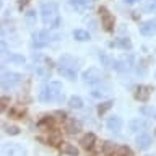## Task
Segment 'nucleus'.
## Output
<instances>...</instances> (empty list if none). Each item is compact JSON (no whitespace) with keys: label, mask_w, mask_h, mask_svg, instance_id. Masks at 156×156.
Returning a JSON list of instances; mask_svg holds the SVG:
<instances>
[{"label":"nucleus","mask_w":156,"mask_h":156,"mask_svg":"<svg viewBox=\"0 0 156 156\" xmlns=\"http://www.w3.org/2000/svg\"><path fill=\"white\" fill-rule=\"evenodd\" d=\"M41 18L42 23L47 28H57L58 26V8L57 3L54 2H47L41 7Z\"/></svg>","instance_id":"f257e3e1"},{"label":"nucleus","mask_w":156,"mask_h":156,"mask_svg":"<svg viewBox=\"0 0 156 156\" xmlns=\"http://www.w3.org/2000/svg\"><path fill=\"white\" fill-rule=\"evenodd\" d=\"M60 98H63V91H62V85L58 81H51L49 85L44 86V90L41 91V99L44 102L58 101Z\"/></svg>","instance_id":"f03ea898"},{"label":"nucleus","mask_w":156,"mask_h":156,"mask_svg":"<svg viewBox=\"0 0 156 156\" xmlns=\"http://www.w3.org/2000/svg\"><path fill=\"white\" fill-rule=\"evenodd\" d=\"M57 37V34H52L51 31H36L33 33V46L34 47H44L51 41Z\"/></svg>","instance_id":"7ed1b4c3"},{"label":"nucleus","mask_w":156,"mask_h":156,"mask_svg":"<svg viewBox=\"0 0 156 156\" xmlns=\"http://www.w3.org/2000/svg\"><path fill=\"white\" fill-rule=\"evenodd\" d=\"M104 76H106V73L101 70V68H96V67H91V68H88V70L83 72V75L81 78L85 80V83H98V81H102L104 80Z\"/></svg>","instance_id":"20e7f679"},{"label":"nucleus","mask_w":156,"mask_h":156,"mask_svg":"<svg viewBox=\"0 0 156 156\" xmlns=\"http://www.w3.org/2000/svg\"><path fill=\"white\" fill-rule=\"evenodd\" d=\"M21 80H23V75H20V73H15V72H5L3 75H2V88H3V90L13 88V86H16Z\"/></svg>","instance_id":"39448f33"},{"label":"nucleus","mask_w":156,"mask_h":156,"mask_svg":"<svg viewBox=\"0 0 156 156\" xmlns=\"http://www.w3.org/2000/svg\"><path fill=\"white\" fill-rule=\"evenodd\" d=\"M99 16H101L102 28H104L107 33L114 31V16L109 13V10H107L106 7H101L99 8Z\"/></svg>","instance_id":"423d86ee"},{"label":"nucleus","mask_w":156,"mask_h":156,"mask_svg":"<svg viewBox=\"0 0 156 156\" xmlns=\"http://www.w3.org/2000/svg\"><path fill=\"white\" fill-rule=\"evenodd\" d=\"M151 91H153V88H151V86L140 85V86L135 90V99H138V101H141V102H146V101L150 99V96H151Z\"/></svg>","instance_id":"0eeeda50"},{"label":"nucleus","mask_w":156,"mask_h":156,"mask_svg":"<svg viewBox=\"0 0 156 156\" xmlns=\"http://www.w3.org/2000/svg\"><path fill=\"white\" fill-rule=\"evenodd\" d=\"M132 65H133V57L130 55H122L120 58H117V70L119 72H129Z\"/></svg>","instance_id":"6e6552de"},{"label":"nucleus","mask_w":156,"mask_h":156,"mask_svg":"<svg viewBox=\"0 0 156 156\" xmlns=\"http://www.w3.org/2000/svg\"><path fill=\"white\" fill-rule=\"evenodd\" d=\"M140 33L143 36H153V34H156V20H148V21L141 23Z\"/></svg>","instance_id":"1a4fd4ad"},{"label":"nucleus","mask_w":156,"mask_h":156,"mask_svg":"<svg viewBox=\"0 0 156 156\" xmlns=\"http://www.w3.org/2000/svg\"><path fill=\"white\" fill-rule=\"evenodd\" d=\"M70 5L78 13H85L86 10L93 7V0H70Z\"/></svg>","instance_id":"9d476101"},{"label":"nucleus","mask_w":156,"mask_h":156,"mask_svg":"<svg viewBox=\"0 0 156 156\" xmlns=\"http://www.w3.org/2000/svg\"><path fill=\"white\" fill-rule=\"evenodd\" d=\"M5 154L7 156H26V151H24L23 146L13 143V145L5 146Z\"/></svg>","instance_id":"9b49d317"},{"label":"nucleus","mask_w":156,"mask_h":156,"mask_svg":"<svg viewBox=\"0 0 156 156\" xmlns=\"http://www.w3.org/2000/svg\"><path fill=\"white\" fill-rule=\"evenodd\" d=\"M99 60H101V63H102L104 67L117 70V58L107 55V54H104V52H99Z\"/></svg>","instance_id":"f8f14e48"},{"label":"nucleus","mask_w":156,"mask_h":156,"mask_svg":"<svg viewBox=\"0 0 156 156\" xmlns=\"http://www.w3.org/2000/svg\"><path fill=\"white\" fill-rule=\"evenodd\" d=\"M60 65L76 70V68H78V58H75L73 55H68V54H65V55L60 57Z\"/></svg>","instance_id":"ddd939ff"},{"label":"nucleus","mask_w":156,"mask_h":156,"mask_svg":"<svg viewBox=\"0 0 156 156\" xmlns=\"http://www.w3.org/2000/svg\"><path fill=\"white\" fill-rule=\"evenodd\" d=\"M136 145H138L140 150H148L151 146V136L146 133H141L136 136Z\"/></svg>","instance_id":"4468645a"},{"label":"nucleus","mask_w":156,"mask_h":156,"mask_svg":"<svg viewBox=\"0 0 156 156\" xmlns=\"http://www.w3.org/2000/svg\"><path fill=\"white\" fill-rule=\"evenodd\" d=\"M65 130H67L70 135H75V133H78V132L81 130V124H80L78 120H75V119H70V120H67Z\"/></svg>","instance_id":"2eb2a0df"},{"label":"nucleus","mask_w":156,"mask_h":156,"mask_svg":"<svg viewBox=\"0 0 156 156\" xmlns=\"http://www.w3.org/2000/svg\"><path fill=\"white\" fill-rule=\"evenodd\" d=\"M106 125H107V129H109L111 132H119L122 129V119L117 117V115H114V117H111V119L107 120Z\"/></svg>","instance_id":"dca6fc26"},{"label":"nucleus","mask_w":156,"mask_h":156,"mask_svg":"<svg viewBox=\"0 0 156 156\" xmlns=\"http://www.w3.org/2000/svg\"><path fill=\"white\" fill-rule=\"evenodd\" d=\"M94 141H96V136H94V133H86L85 136L81 138V146L85 150H91L93 146H94Z\"/></svg>","instance_id":"f3484780"},{"label":"nucleus","mask_w":156,"mask_h":156,"mask_svg":"<svg viewBox=\"0 0 156 156\" xmlns=\"http://www.w3.org/2000/svg\"><path fill=\"white\" fill-rule=\"evenodd\" d=\"M58 73L60 75H63L65 78H68L70 81L76 80V70H73V68H68V67H58Z\"/></svg>","instance_id":"a211bd4d"},{"label":"nucleus","mask_w":156,"mask_h":156,"mask_svg":"<svg viewBox=\"0 0 156 156\" xmlns=\"http://www.w3.org/2000/svg\"><path fill=\"white\" fill-rule=\"evenodd\" d=\"M60 151L62 153H65V154H70V156H78V150L73 146L72 143H60Z\"/></svg>","instance_id":"6ab92c4d"},{"label":"nucleus","mask_w":156,"mask_h":156,"mask_svg":"<svg viewBox=\"0 0 156 156\" xmlns=\"http://www.w3.org/2000/svg\"><path fill=\"white\" fill-rule=\"evenodd\" d=\"M52 125H54L52 117H44V119H41L37 122V129H41V130H49Z\"/></svg>","instance_id":"aec40b11"},{"label":"nucleus","mask_w":156,"mask_h":156,"mask_svg":"<svg viewBox=\"0 0 156 156\" xmlns=\"http://www.w3.org/2000/svg\"><path fill=\"white\" fill-rule=\"evenodd\" d=\"M111 46H117V47H120V49H130L132 47V42H130V39L129 37H120V39H117L115 42H111Z\"/></svg>","instance_id":"412c9836"},{"label":"nucleus","mask_w":156,"mask_h":156,"mask_svg":"<svg viewBox=\"0 0 156 156\" xmlns=\"http://www.w3.org/2000/svg\"><path fill=\"white\" fill-rule=\"evenodd\" d=\"M145 129H146V122L145 120L136 119V120L130 122V130L132 132H140V130H145Z\"/></svg>","instance_id":"4be33fe9"},{"label":"nucleus","mask_w":156,"mask_h":156,"mask_svg":"<svg viewBox=\"0 0 156 156\" xmlns=\"http://www.w3.org/2000/svg\"><path fill=\"white\" fill-rule=\"evenodd\" d=\"M73 37L76 41H90V33L85 31V29H75L73 31Z\"/></svg>","instance_id":"5701e85b"},{"label":"nucleus","mask_w":156,"mask_h":156,"mask_svg":"<svg viewBox=\"0 0 156 156\" xmlns=\"http://www.w3.org/2000/svg\"><path fill=\"white\" fill-rule=\"evenodd\" d=\"M107 93H109V88H107V86L93 88V90H91V96H93V98H104Z\"/></svg>","instance_id":"b1692460"},{"label":"nucleus","mask_w":156,"mask_h":156,"mask_svg":"<svg viewBox=\"0 0 156 156\" xmlns=\"http://www.w3.org/2000/svg\"><path fill=\"white\" fill-rule=\"evenodd\" d=\"M68 106L73 107V109H81L83 107V101L80 96H72L70 99H68Z\"/></svg>","instance_id":"393cba45"},{"label":"nucleus","mask_w":156,"mask_h":156,"mask_svg":"<svg viewBox=\"0 0 156 156\" xmlns=\"http://www.w3.org/2000/svg\"><path fill=\"white\" fill-rule=\"evenodd\" d=\"M114 151H117V146L112 143V141H104L102 153H104V154H114Z\"/></svg>","instance_id":"a878e982"},{"label":"nucleus","mask_w":156,"mask_h":156,"mask_svg":"<svg viewBox=\"0 0 156 156\" xmlns=\"http://www.w3.org/2000/svg\"><path fill=\"white\" fill-rule=\"evenodd\" d=\"M117 156H133V153H132V150L129 148V146H119L115 151Z\"/></svg>","instance_id":"bb28decb"},{"label":"nucleus","mask_w":156,"mask_h":156,"mask_svg":"<svg viewBox=\"0 0 156 156\" xmlns=\"http://www.w3.org/2000/svg\"><path fill=\"white\" fill-rule=\"evenodd\" d=\"M10 117H15V119H21L23 114H24V109H21V107H13V109H10Z\"/></svg>","instance_id":"cd10ccee"},{"label":"nucleus","mask_w":156,"mask_h":156,"mask_svg":"<svg viewBox=\"0 0 156 156\" xmlns=\"http://www.w3.org/2000/svg\"><path fill=\"white\" fill-rule=\"evenodd\" d=\"M112 104H114V102H112V101H106V102H101V104H99V107H98V112H99V115H102V114H104L106 111H109L111 107H112Z\"/></svg>","instance_id":"c85d7f7f"},{"label":"nucleus","mask_w":156,"mask_h":156,"mask_svg":"<svg viewBox=\"0 0 156 156\" xmlns=\"http://www.w3.org/2000/svg\"><path fill=\"white\" fill-rule=\"evenodd\" d=\"M49 143L51 145H60L62 143V136H60V133H52L51 136H49Z\"/></svg>","instance_id":"c756f323"},{"label":"nucleus","mask_w":156,"mask_h":156,"mask_svg":"<svg viewBox=\"0 0 156 156\" xmlns=\"http://www.w3.org/2000/svg\"><path fill=\"white\" fill-rule=\"evenodd\" d=\"M8 60L10 62H15V63H24V57L23 55H18V54H10Z\"/></svg>","instance_id":"7c9ffc66"},{"label":"nucleus","mask_w":156,"mask_h":156,"mask_svg":"<svg viewBox=\"0 0 156 156\" xmlns=\"http://www.w3.org/2000/svg\"><path fill=\"white\" fill-rule=\"evenodd\" d=\"M146 10H148L150 13H156V0H148V3H146Z\"/></svg>","instance_id":"2f4dec72"},{"label":"nucleus","mask_w":156,"mask_h":156,"mask_svg":"<svg viewBox=\"0 0 156 156\" xmlns=\"http://www.w3.org/2000/svg\"><path fill=\"white\" fill-rule=\"evenodd\" d=\"M26 21H28L29 24H34V23H36V13H34V12H28V13H26Z\"/></svg>","instance_id":"473e14b6"},{"label":"nucleus","mask_w":156,"mask_h":156,"mask_svg":"<svg viewBox=\"0 0 156 156\" xmlns=\"http://www.w3.org/2000/svg\"><path fill=\"white\" fill-rule=\"evenodd\" d=\"M7 133H10V135H18V133H20V129H18V127H15V125L7 127Z\"/></svg>","instance_id":"72a5a7b5"},{"label":"nucleus","mask_w":156,"mask_h":156,"mask_svg":"<svg viewBox=\"0 0 156 156\" xmlns=\"http://www.w3.org/2000/svg\"><path fill=\"white\" fill-rule=\"evenodd\" d=\"M7 102H8V98H2V104H0V107H2V111L5 109V107H7Z\"/></svg>","instance_id":"f704fd0d"},{"label":"nucleus","mask_w":156,"mask_h":156,"mask_svg":"<svg viewBox=\"0 0 156 156\" xmlns=\"http://www.w3.org/2000/svg\"><path fill=\"white\" fill-rule=\"evenodd\" d=\"M29 0H20V7H23V5H26Z\"/></svg>","instance_id":"c9c22d12"},{"label":"nucleus","mask_w":156,"mask_h":156,"mask_svg":"<svg viewBox=\"0 0 156 156\" xmlns=\"http://www.w3.org/2000/svg\"><path fill=\"white\" fill-rule=\"evenodd\" d=\"M125 3H135V2H138V0H124Z\"/></svg>","instance_id":"e433bc0d"},{"label":"nucleus","mask_w":156,"mask_h":156,"mask_svg":"<svg viewBox=\"0 0 156 156\" xmlns=\"http://www.w3.org/2000/svg\"><path fill=\"white\" fill-rule=\"evenodd\" d=\"M148 156H153V154H148Z\"/></svg>","instance_id":"4c0bfd02"},{"label":"nucleus","mask_w":156,"mask_h":156,"mask_svg":"<svg viewBox=\"0 0 156 156\" xmlns=\"http://www.w3.org/2000/svg\"><path fill=\"white\" fill-rule=\"evenodd\" d=\"M154 133H156V129H154Z\"/></svg>","instance_id":"58836bf2"}]
</instances>
